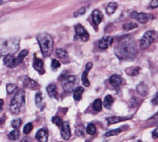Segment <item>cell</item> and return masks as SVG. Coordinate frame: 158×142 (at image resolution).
I'll use <instances>...</instances> for the list:
<instances>
[{
  "instance_id": "31",
  "label": "cell",
  "mask_w": 158,
  "mask_h": 142,
  "mask_svg": "<svg viewBox=\"0 0 158 142\" xmlns=\"http://www.w3.org/2000/svg\"><path fill=\"white\" fill-rule=\"evenodd\" d=\"M85 130L89 135H94L97 133V127L94 123H89Z\"/></svg>"
},
{
  "instance_id": "18",
  "label": "cell",
  "mask_w": 158,
  "mask_h": 142,
  "mask_svg": "<svg viewBox=\"0 0 158 142\" xmlns=\"http://www.w3.org/2000/svg\"><path fill=\"white\" fill-rule=\"evenodd\" d=\"M22 83H23V85L25 88H29V89H34L38 85L36 81L31 79L30 77H28V76H25L22 78Z\"/></svg>"
},
{
  "instance_id": "40",
  "label": "cell",
  "mask_w": 158,
  "mask_h": 142,
  "mask_svg": "<svg viewBox=\"0 0 158 142\" xmlns=\"http://www.w3.org/2000/svg\"><path fill=\"white\" fill-rule=\"evenodd\" d=\"M152 137L153 139H156L158 137V129L156 128L153 132H152Z\"/></svg>"
},
{
  "instance_id": "23",
  "label": "cell",
  "mask_w": 158,
  "mask_h": 142,
  "mask_svg": "<svg viewBox=\"0 0 158 142\" xmlns=\"http://www.w3.org/2000/svg\"><path fill=\"white\" fill-rule=\"evenodd\" d=\"M84 88L81 86L77 87L74 90V93H73V98L75 101H79L81 100V96H82V94L84 93Z\"/></svg>"
},
{
  "instance_id": "38",
  "label": "cell",
  "mask_w": 158,
  "mask_h": 142,
  "mask_svg": "<svg viewBox=\"0 0 158 142\" xmlns=\"http://www.w3.org/2000/svg\"><path fill=\"white\" fill-rule=\"evenodd\" d=\"M86 7H81L80 8L79 10H77V11H75V12L74 13V18H77V17L79 16H82V15H84L85 13H86Z\"/></svg>"
},
{
  "instance_id": "28",
  "label": "cell",
  "mask_w": 158,
  "mask_h": 142,
  "mask_svg": "<svg viewBox=\"0 0 158 142\" xmlns=\"http://www.w3.org/2000/svg\"><path fill=\"white\" fill-rule=\"evenodd\" d=\"M138 27V25L137 23H134V22H128V23H125L123 25V29L125 31H131L132 29H137Z\"/></svg>"
},
{
  "instance_id": "17",
  "label": "cell",
  "mask_w": 158,
  "mask_h": 142,
  "mask_svg": "<svg viewBox=\"0 0 158 142\" xmlns=\"http://www.w3.org/2000/svg\"><path fill=\"white\" fill-rule=\"evenodd\" d=\"M109 81V84L114 88H118L122 85L123 83V79L120 75H118L117 74H114L109 77L108 79Z\"/></svg>"
},
{
  "instance_id": "36",
  "label": "cell",
  "mask_w": 158,
  "mask_h": 142,
  "mask_svg": "<svg viewBox=\"0 0 158 142\" xmlns=\"http://www.w3.org/2000/svg\"><path fill=\"white\" fill-rule=\"evenodd\" d=\"M6 92L7 94H12L13 92L16 91V89H18V85H15V84H13V83H9L6 85Z\"/></svg>"
},
{
  "instance_id": "24",
  "label": "cell",
  "mask_w": 158,
  "mask_h": 142,
  "mask_svg": "<svg viewBox=\"0 0 158 142\" xmlns=\"http://www.w3.org/2000/svg\"><path fill=\"white\" fill-rule=\"evenodd\" d=\"M114 103V98L111 96V95H107L104 99V102H103V105H104V108L110 110L113 105Z\"/></svg>"
},
{
  "instance_id": "2",
  "label": "cell",
  "mask_w": 158,
  "mask_h": 142,
  "mask_svg": "<svg viewBox=\"0 0 158 142\" xmlns=\"http://www.w3.org/2000/svg\"><path fill=\"white\" fill-rule=\"evenodd\" d=\"M36 40L43 57H49L52 54L54 46V41L52 36L47 33H40L36 36Z\"/></svg>"
},
{
  "instance_id": "34",
  "label": "cell",
  "mask_w": 158,
  "mask_h": 142,
  "mask_svg": "<svg viewBox=\"0 0 158 142\" xmlns=\"http://www.w3.org/2000/svg\"><path fill=\"white\" fill-rule=\"evenodd\" d=\"M22 119H20V118H16V119H13L11 121V126H12L14 129H18V130L21 127V126H22Z\"/></svg>"
},
{
  "instance_id": "25",
  "label": "cell",
  "mask_w": 158,
  "mask_h": 142,
  "mask_svg": "<svg viewBox=\"0 0 158 142\" xmlns=\"http://www.w3.org/2000/svg\"><path fill=\"white\" fill-rule=\"evenodd\" d=\"M118 8V4L115 2H111L108 4L106 7V13L108 15H112L116 11Z\"/></svg>"
},
{
  "instance_id": "3",
  "label": "cell",
  "mask_w": 158,
  "mask_h": 142,
  "mask_svg": "<svg viewBox=\"0 0 158 142\" xmlns=\"http://www.w3.org/2000/svg\"><path fill=\"white\" fill-rule=\"evenodd\" d=\"M20 40L19 37H9L4 38L1 41V56L8 55H15L18 52L20 48Z\"/></svg>"
},
{
  "instance_id": "42",
  "label": "cell",
  "mask_w": 158,
  "mask_h": 142,
  "mask_svg": "<svg viewBox=\"0 0 158 142\" xmlns=\"http://www.w3.org/2000/svg\"><path fill=\"white\" fill-rule=\"evenodd\" d=\"M0 103H1V107H0V111H1V112H2V106H3V99H0Z\"/></svg>"
},
{
  "instance_id": "4",
  "label": "cell",
  "mask_w": 158,
  "mask_h": 142,
  "mask_svg": "<svg viewBox=\"0 0 158 142\" xmlns=\"http://www.w3.org/2000/svg\"><path fill=\"white\" fill-rule=\"evenodd\" d=\"M25 92L24 89H18L11 101L10 111L14 114H20L25 111Z\"/></svg>"
},
{
  "instance_id": "15",
  "label": "cell",
  "mask_w": 158,
  "mask_h": 142,
  "mask_svg": "<svg viewBox=\"0 0 158 142\" xmlns=\"http://www.w3.org/2000/svg\"><path fill=\"white\" fill-rule=\"evenodd\" d=\"M36 139L40 142L48 141V131L45 127L40 129L36 133Z\"/></svg>"
},
{
  "instance_id": "13",
  "label": "cell",
  "mask_w": 158,
  "mask_h": 142,
  "mask_svg": "<svg viewBox=\"0 0 158 142\" xmlns=\"http://www.w3.org/2000/svg\"><path fill=\"white\" fill-rule=\"evenodd\" d=\"M93 66H94V64L90 62L87 63L86 65H85V69L83 71L82 75H81V82H82L83 85L85 87H89L90 85V81L88 79V74L89 73V70L93 68Z\"/></svg>"
},
{
  "instance_id": "35",
  "label": "cell",
  "mask_w": 158,
  "mask_h": 142,
  "mask_svg": "<svg viewBox=\"0 0 158 142\" xmlns=\"http://www.w3.org/2000/svg\"><path fill=\"white\" fill-rule=\"evenodd\" d=\"M52 122L53 124L56 125V126H58L59 128L61 127L62 124H63V120H62V119L60 117H59V116H57V115H55V116H53L52 118Z\"/></svg>"
},
{
  "instance_id": "29",
  "label": "cell",
  "mask_w": 158,
  "mask_h": 142,
  "mask_svg": "<svg viewBox=\"0 0 158 142\" xmlns=\"http://www.w3.org/2000/svg\"><path fill=\"white\" fill-rule=\"evenodd\" d=\"M85 132V126L82 124L77 126L75 129V134L77 135V137H82V136H84Z\"/></svg>"
},
{
  "instance_id": "20",
  "label": "cell",
  "mask_w": 158,
  "mask_h": 142,
  "mask_svg": "<svg viewBox=\"0 0 158 142\" xmlns=\"http://www.w3.org/2000/svg\"><path fill=\"white\" fill-rule=\"evenodd\" d=\"M46 90H47L48 94L51 98L58 99V88L55 84H50V85H48Z\"/></svg>"
},
{
  "instance_id": "11",
  "label": "cell",
  "mask_w": 158,
  "mask_h": 142,
  "mask_svg": "<svg viewBox=\"0 0 158 142\" xmlns=\"http://www.w3.org/2000/svg\"><path fill=\"white\" fill-rule=\"evenodd\" d=\"M91 18L92 22H93V24L94 25V28L96 29V30H97V28L98 27V25L104 20V14H103V13L101 10H94L92 12Z\"/></svg>"
},
{
  "instance_id": "37",
  "label": "cell",
  "mask_w": 158,
  "mask_h": 142,
  "mask_svg": "<svg viewBox=\"0 0 158 142\" xmlns=\"http://www.w3.org/2000/svg\"><path fill=\"white\" fill-rule=\"evenodd\" d=\"M33 130V125H32V122H28L25 125L23 128V133L24 134H29L31 133V131Z\"/></svg>"
},
{
  "instance_id": "10",
  "label": "cell",
  "mask_w": 158,
  "mask_h": 142,
  "mask_svg": "<svg viewBox=\"0 0 158 142\" xmlns=\"http://www.w3.org/2000/svg\"><path fill=\"white\" fill-rule=\"evenodd\" d=\"M32 67L36 70V72L40 75H43L45 74V69L44 67L43 60L37 57L36 54L33 55V61H32Z\"/></svg>"
},
{
  "instance_id": "7",
  "label": "cell",
  "mask_w": 158,
  "mask_h": 142,
  "mask_svg": "<svg viewBox=\"0 0 158 142\" xmlns=\"http://www.w3.org/2000/svg\"><path fill=\"white\" fill-rule=\"evenodd\" d=\"M156 32L154 30H149L146 32L140 40V47L142 49H147L154 42L156 38Z\"/></svg>"
},
{
  "instance_id": "16",
  "label": "cell",
  "mask_w": 158,
  "mask_h": 142,
  "mask_svg": "<svg viewBox=\"0 0 158 142\" xmlns=\"http://www.w3.org/2000/svg\"><path fill=\"white\" fill-rule=\"evenodd\" d=\"M132 118V116H111L109 118H107L106 122L108 126L118 123V122H123V121L129 120Z\"/></svg>"
},
{
  "instance_id": "8",
  "label": "cell",
  "mask_w": 158,
  "mask_h": 142,
  "mask_svg": "<svg viewBox=\"0 0 158 142\" xmlns=\"http://www.w3.org/2000/svg\"><path fill=\"white\" fill-rule=\"evenodd\" d=\"M74 31H75V36H74V40H81L82 42H87L89 40V34L88 31L85 29L81 24H77L74 26Z\"/></svg>"
},
{
  "instance_id": "12",
  "label": "cell",
  "mask_w": 158,
  "mask_h": 142,
  "mask_svg": "<svg viewBox=\"0 0 158 142\" xmlns=\"http://www.w3.org/2000/svg\"><path fill=\"white\" fill-rule=\"evenodd\" d=\"M114 41V39L112 36H105L102 37L101 40H99L98 41V47L101 49V50H106L108 47L112 44Z\"/></svg>"
},
{
  "instance_id": "14",
  "label": "cell",
  "mask_w": 158,
  "mask_h": 142,
  "mask_svg": "<svg viewBox=\"0 0 158 142\" xmlns=\"http://www.w3.org/2000/svg\"><path fill=\"white\" fill-rule=\"evenodd\" d=\"M60 128H61V137L64 140H69L71 137V130L69 122L67 121L63 122V124Z\"/></svg>"
},
{
  "instance_id": "1",
  "label": "cell",
  "mask_w": 158,
  "mask_h": 142,
  "mask_svg": "<svg viewBox=\"0 0 158 142\" xmlns=\"http://www.w3.org/2000/svg\"><path fill=\"white\" fill-rule=\"evenodd\" d=\"M138 48L135 38L131 35L118 36L114 47V54L119 60L132 61L137 55Z\"/></svg>"
},
{
  "instance_id": "19",
  "label": "cell",
  "mask_w": 158,
  "mask_h": 142,
  "mask_svg": "<svg viewBox=\"0 0 158 142\" xmlns=\"http://www.w3.org/2000/svg\"><path fill=\"white\" fill-rule=\"evenodd\" d=\"M137 92L142 96H146L149 94V87L143 82L139 83L136 87Z\"/></svg>"
},
{
  "instance_id": "22",
  "label": "cell",
  "mask_w": 158,
  "mask_h": 142,
  "mask_svg": "<svg viewBox=\"0 0 158 142\" xmlns=\"http://www.w3.org/2000/svg\"><path fill=\"white\" fill-rule=\"evenodd\" d=\"M35 104H36V108H39L40 110H43L44 107V98L43 94L40 92H37L35 95L34 98Z\"/></svg>"
},
{
  "instance_id": "9",
  "label": "cell",
  "mask_w": 158,
  "mask_h": 142,
  "mask_svg": "<svg viewBox=\"0 0 158 142\" xmlns=\"http://www.w3.org/2000/svg\"><path fill=\"white\" fill-rule=\"evenodd\" d=\"M130 17L133 19L138 21L141 24H146L150 21L154 19V16L151 14H147V13H138L137 11H132L130 14Z\"/></svg>"
},
{
  "instance_id": "33",
  "label": "cell",
  "mask_w": 158,
  "mask_h": 142,
  "mask_svg": "<svg viewBox=\"0 0 158 142\" xmlns=\"http://www.w3.org/2000/svg\"><path fill=\"white\" fill-rule=\"evenodd\" d=\"M61 67V63L60 62L58 61L57 59H52V63H51V69L52 71H57L59 68Z\"/></svg>"
},
{
  "instance_id": "39",
  "label": "cell",
  "mask_w": 158,
  "mask_h": 142,
  "mask_svg": "<svg viewBox=\"0 0 158 142\" xmlns=\"http://www.w3.org/2000/svg\"><path fill=\"white\" fill-rule=\"evenodd\" d=\"M158 6V1L157 0H153V1H151L150 4H149V6H150L152 9H154V8L157 7Z\"/></svg>"
},
{
  "instance_id": "6",
  "label": "cell",
  "mask_w": 158,
  "mask_h": 142,
  "mask_svg": "<svg viewBox=\"0 0 158 142\" xmlns=\"http://www.w3.org/2000/svg\"><path fill=\"white\" fill-rule=\"evenodd\" d=\"M66 70L59 76V81H61V85L65 92L70 93L74 90V86L77 83V77L74 75H69L66 74Z\"/></svg>"
},
{
  "instance_id": "21",
  "label": "cell",
  "mask_w": 158,
  "mask_h": 142,
  "mask_svg": "<svg viewBox=\"0 0 158 142\" xmlns=\"http://www.w3.org/2000/svg\"><path fill=\"white\" fill-rule=\"evenodd\" d=\"M141 67L138 66H134V67H130L125 70V73L127 75L130 77H136L138 74H140Z\"/></svg>"
},
{
  "instance_id": "30",
  "label": "cell",
  "mask_w": 158,
  "mask_h": 142,
  "mask_svg": "<svg viewBox=\"0 0 158 142\" xmlns=\"http://www.w3.org/2000/svg\"><path fill=\"white\" fill-rule=\"evenodd\" d=\"M56 55L58 57L60 58V59H67V57H68V54H67V51L65 50H63V49L60 48L56 49Z\"/></svg>"
},
{
  "instance_id": "41",
  "label": "cell",
  "mask_w": 158,
  "mask_h": 142,
  "mask_svg": "<svg viewBox=\"0 0 158 142\" xmlns=\"http://www.w3.org/2000/svg\"><path fill=\"white\" fill-rule=\"evenodd\" d=\"M151 103H152L153 105H157V92H156V95H154V97H153V99H152Z\"/></svg>"
},
{
  "instance_id": "5",
  "label": "cell",
  "mask_w": 158,
  "mask_h": 142,
  "mask_svg": "<svg viewBox=\"0 0 158 142\" xmlns=\"http://www.w3.org/2000/svg\"><path fill=\"white\" fill-rule=\"evenodd\" d=\"M29 55V51L26 49L21 51L17 56L15 55H8L3 57V63L8 68H15L18 66L21 65L24 59Z\"/></svg>"
},
{
  "instance_id": "26",
  "label": "cell",
  "mask_w": 158,
  "mask_h": 142,
  "mask_svg": "<svg viewBox=\"0 0 158 142\" xmlns=\"http://www.w3.org/2000/svg\"><path fill=\"white\" fill-rule=\"evenodd\" d=\"M20 135H21V133H20L19 130L18 129H15L8 133V138L11 140H16L19 138Z\"/></svg>"
},
{
  "instance_id": "32",
  "label": "cell",
  "mask_w": 158,
  "mask_h": 142,
  "mask_svg": "<svg viewBox=\"0 0 158 142\" xmlns=\"http://www.w3.org/2000/svg\"><path fill=\"white\" fill-rule=\"evenodd\" d=\"M122 128L123 127H119V128H117V129H115V130H110V131L107 132L104 136L108 137H111V136H116V135H118L121 132H122Z\"/></svg>"
},
{
  "instance_id": "27",
  "label": "cell",
  "mask_w": 158,
  "mask_h": 142,
  "mask_svg": "<svg viewBox=\"0 0 158 142\" xmlns=\"http://www.w3.org/2000/svg\"><path fill=\"white\" fill-rule=\"evenodd\" d=\"M102 107H103V103L102 101L100 99H97L94 101L93 103V109L97 112H100L102 110Z\"/></svg>"
}]
</instances>
